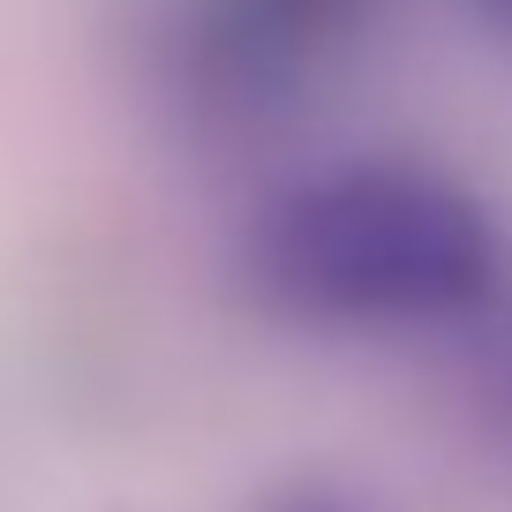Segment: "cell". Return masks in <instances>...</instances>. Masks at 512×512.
<instances>
[{"instance_id": "cell-1", "label": "cell", "mask_w": 512, "mask_h": 512, "mask_svg": "<svg viewBox=\"0 0 512 512\" xmlns=\"http://www.w3.org/2000/svg\"><path fill=\"white\" fill-rule=\"evenodd\" d=\"M505 226L467 181L415 159H354L279 189L249 219L241 279L324 332L467 324L505 294Z\"/></svg>"}, {"instance_id": "cell-2", "label": "cell", "mask_w": 512, "mask_h": 512, "mask_svg": "<svg viewBox=\"0 0 512 512\" xmlns=\"http://www.w3.org/2000/svg\"><path fill=\"white\" fill-rule=\"evenodd\" d=\"M384 0H181L174 76L211 121H272L287 113Z\"/></svg>"}, {"instance_id": "cell-3", "label": "cell", "mask_w": 512, "mask_h": 512, "mask_svg": "<svg viewBox=\"0 0 512 512\" xmlns=\"http://www.w3.org/2000/svg\"><path fill=\"white\" fill-rule=\"evenodd\" d=\"M264 512H369V505L347 490V482H287Z\"/></svg>"}, {"instance_id": "cell-4", "label": "cell", "mask_w": 512, "mask_h": 512, "mask_svg": "<svg viewBox=\"0 0 512 512\" xmlns=\"http://www.w3.org/2000/svg\"><path fill=\"white\" fill-rule=\"evenodd\" d=\"M482 407H490V422L512 437V332L482 354Z\"/></svg>"}, {"instance_id": "cell-5", "label": "cell", "mask_w": 512, "mask_h": 512, "mask_svg": "<svg viewBox=\"0 0 512 512\" xmlns=\"http://www.w3.org/2000/svg\"><path fill=\"white\" fill-rule=\"evenodd\" d=\"M452 8H460L475 31H490L497 46H512V0H452Z\"/></svg>"}]
</instances>
